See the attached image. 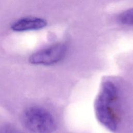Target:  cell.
Segmentation results:
<instances>
[{
  "instance_id": "2",
  "label": "cell",
  "mask_w": 133,
  "mask_h": 133,
  "mask_svg": "<svg viewBox=\"0 0 133 133\" xmlns=\"http://www.w3.org/2000/svg\"><path fill=\"white\" fill-rule=\"evenodd\" d=\"M24 126L33 133H52L56 128V123L51 113L38 106L27 108L22 115Z\"/></svg>"
},
{
  "instance_id": "6",
  "label": "cell",
  "mask_w": 133,
  "mask_h": 133,
  "mask_svg": "<svg viewBox=\"0 0 133 133\" xmlns=\"http://www.w3.org/2000/svg\"><path fill=\"white\" fill-rule=\"evenodd\" d=\"M0 133H21L16 129L10 127L4 126L0 128Z\"/></svg>"
},
{
  "instance_id": "5",
  "label": "cell",
  "mask_w": 133,
  "mask_h": 133,
  "mask_svg": "<svg viewBox=\"0 0 133 133\" xmlns=\"http://www.w3.org/2000/svg\"><path fill=\"white\" fill-rule=\"evenodd\" d=\"M118 21L123 25L133 27V7L121 12L118 16Z\"/></svg>"
},
{
  "instance_id": "4",
  "label": "cell",
  "mask_w": 133,
  "mask_h": 133,
  "mask_svg": "<svg viewBox=\"0 0 133 133\" xmlns=\"http://www.w3.org/2000/svg\"><path fill=\"white\" fill-rule=\"evenodd\" d=\"M47 21L43 18L36 17H26L14 21L11 29L16 32H23L39 30L47 25Z\"/></svg>"
},
{
  "instance_id": "3",
  "label": "cell",
  "mask_w": 133,
  "mask_h": 133,
  "mask_svg": "<svg viewBox=\"0 0 133 133\" xmlns=\"http://www.w3.org/2000/svg\"><path fill=\"white\" fill-rule=\"evenodd\" d=\"M66 51L65 44L57 43L34 52L29 57V61L35 65H52L63 59Z\"/></svg>"
},
{
  "instance_id": "1",
  "label": "cell",
  "mask_w": 133,
  "mask_h": 133,
  "mask_svg": "<svg viewBox=\"0 0 133 133\" xmlns=\"http://www.w3.org/2000/svg\"><path fill=\"white\" fill-rule=\"evenodd\" d=\"M118 98L116 84L110 79H103L95 100V113L99 122L112 131L116 130L118 123Z\"/></svg>"
}]
</instances>
